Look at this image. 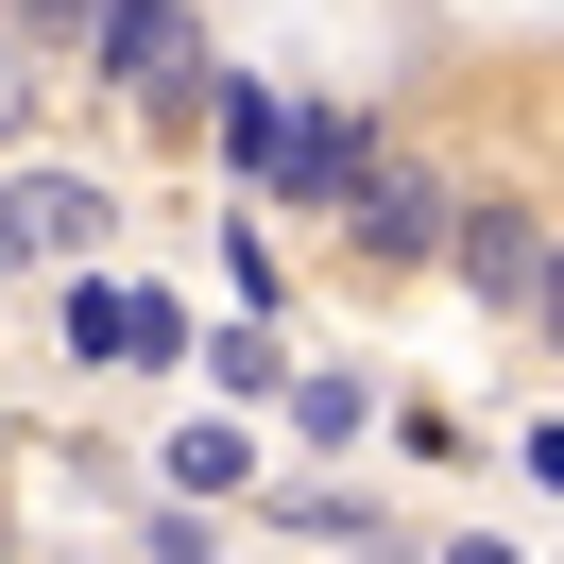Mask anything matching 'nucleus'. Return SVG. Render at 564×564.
<instances>
[{"instance_id": "7", "label": "nucleus", "mask_w": 564, "mask_h": 564, "mask_svg": "<svg viewBox=\"0 0 564 564\" xmlns=\"http://www.w3.org/2000/svg\"><path fill=\"white\" fill-rule=\"evenodd\" d=\"M120 343H138V291H86L69 274V359H120Z\"/></svg>"}, {"instance_id": "8", "label": "nucleus", "mask_w": 564, "mask_h": 564, "mask_svg": "<svg viewBox=\"0 0 564 564\" xmlns=\"http://www.w3.org/2000/svg\"><path fill=\"white\" fill-rule=\"evenodd\" d=\"M359 411H377L359 377H308V393H291V427H308V445H359Z\"/></svg>"}, {"instance_id": "9", "label": "nucleus", "mask_w": 564, "mask_h": 564, "mask_svg": "<svg viewBox=\"0 0 564 564\" xmlns=\"http://www.w3.org/2000/svg\"><path fill=\"white\" fill-rule=\"evenodd\" d=\"M18 120H35V35L0 18V138H18Z\"/></svg>"}, {"instance_id": "3", "label": "nucleus", "mask_w": 564, "mask_h": 564, "mask_svg": "<svg viewBox=\"0 0 564 564\" xmlns=\"http://www.w3.org/2000/svg\"><path fill=\"white\" fill-rule=\"evenodd\" d=\"M343 223H359V257H445V223H462V206L427 188V154H393V138H377V154H359V188H343Z\"/></svg>"}, {"instance_id": "1", "label": "nucleus", "mask_w": 564, "mask_h": 564, "mask_svg": "<svg viewBox=\"0 0 564 564\" xmlns=\"http://www.w3.org/2000/svg\"><path fill=\"white\" fill-rule=\"evenodd\" d=\"M86 86H120V104H223V86L188 69V0H104V35H86Z\"/></svg>"}, {"instance_id": "4", "label": "nucleus", "mask_w": 564, "mask_h": 564, "mask_svg": "<svg viewBox=\"0 0 564 564\" xmlns=\"http://www.w3.org/2000/svg\"><path fill=\"white\" fill-rule=\"evenodd\" d=\"M104 188H86V172H18V188H0V240H18V257H86V240H104Z\"/></svg>"}, {"instance_id": "6", "label": "nucleus", "mask_w": 564, "mask_h": 564, "mask_svg": "<svg viewBox=\"0 0 564 564\" xmlns=\"http://www.w3.org/2000/svg\"><path fill=\"white\" fill-rule=\"evenodd\" d=\"M240 479H257L240 427H188V445H172V496H240Z\"/></svg>"}, {"instance_id": "12", "label": "nucleus", "mask_w": 564, "mask_h": 564, "mask_svg": "<svg viewBox=\"0 0 564 564\" xmlns=\"http://www.w3.org/2000/svg\"><path fill=\"white\" fill-rule=\"evenodd\" d=\"M547 325H564V257H547Z\"/></svg>"}, {"instance_id": "2", "label": "nucleus", "mask_w": 564, "mask_h": 564, "mask_svg": "<svg viewBox=\"0 0 564 564\" xmlns=\"http://www.w3.org/2000/svg\"><path fill=\"white\" fill-rule=\"evenodd\" d=\"M547 257H564V240H547L530 206H462V223H445V274L479 291V308H547Z\"/></svg>"}, {"instance_id": "5", "label": "nucleus", "mask_w": 564, "mask_h": 564, "mask_svg": "<svg viewBox=\"0 0 564 564\" xmlns=\"http://www.w3.org/2000/svg\"><path fill=\"white\" fill-rule=\"evenodd\" d=\"M223 154H240V172H291V104L274 86H223Z\"/></svg>"}, {"instance_id": "11", "label": "nucleus", "mask_w": 564, "mask_h": 564, "mask_svg": "<svg viewBox=\"0 0 564 564\" xmlns=\"http://www.w3.org/2000/svg\"><path fill=\"white\" fill-rule=\"evenodd\" d=\"M445 564H513V547H445Z\"/></svg>"}, {"instance_id": "10", "label": "nucleus", "mask_w": 564, "mask_h": 564, "mask_svg": "<svg viewBox=\"0 0 564 564\" xmlns=\"http://www.w3.org/2000/svg\"><path fill=\"white\" fill-rule=\"evenodd\" d=\"M18 35H35V52L52 35H104V0H18Z\"/></svg>"}]
</instances>
